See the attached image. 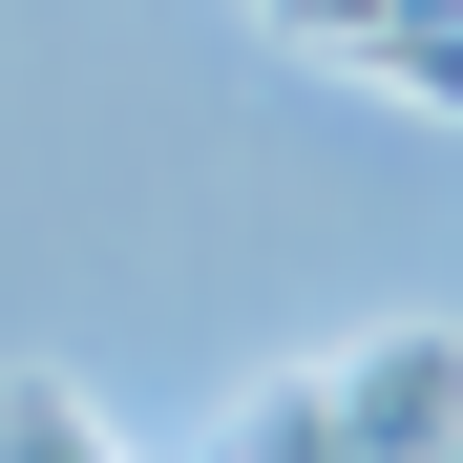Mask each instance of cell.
I'll use <instances>...</instances> for the list:
<instances>
[{
    "instance_id": "obj_1",
    "label": "cell",
    "mask_w": 463,
    "mask_h": 463,
    "mask_svg": "<svg viewBox=\"0 0 463 463\" xmlns=\"http://www.w3.org/2000/svg\"><path fill=\"white\" fill-rule=\"evenodd\" d=\"M0 463H106V442H85V401H63V379H0Z\"/></svg>"
}]
</instances>
